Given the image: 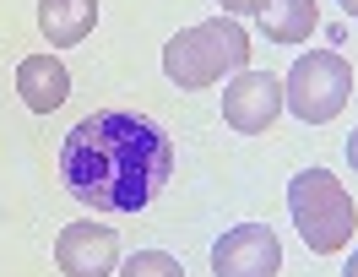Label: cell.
Masks as SVG:
<instances>
[{
	"label": "cell",
	"instance_id": "obj_1",
	"mask_svg": "<svg viewBox=\"0 0 358 277\" xmlns=\"http://www.w3.org/2000/svg\"><path fill=\"white\" fill-rule=\"evenodd\" d=\"M174 174V141L147 115L98 109L60 141V180L92 212H141Z\"/></svg>",
	"mask_w": 358,
	"mask_h": 277
},
{
	"label": "cell",
	"instance_id": "obj_2",
	"mask_svg": "<svg viewBox=\"0 0 358 277\" xmlns=\"http://www.w3.org/2000/svg\"><path fill=\"white\" fill-rule=\"evenodd\" d=\"M245 60H250V38L234 17H212V22L185 27V33H174L169 49H163V71H169V82L185 87V92L212 87V82H223L234 71H245Z\"/></svg>",
	"mask_w": 358,
	"mask_h": 277
},
{
	"label": "cell",
	"instance_id": "obj_3",
	"mask_svg": "<svg viewBox=\"0 0 358 277\" xmlns=\"http://www.w3.org/2000/svg\"><path fill=\"white\" fill-rule=\"evenodd\" d=\"M288 212H293L299 239H304L315 255H336L342 245H353L358 207H353V196H348V185H336V174H326V169L293 174Z\"/></svg>",
	"mask_w": 358,
	"mask_h": 277
},
{
	"label": "cell",
	"instance_id": "obj_4",
	"mask_svg": "<svg viewBox=\"0 0 358 277\" xmlns=\"http://www.w3.org/2000/svg\"><path fill=\"white\" fill-rule=\"evenodd\" d=\"M282 98H288V109L304 125H326V120L342 115V104L353 98V66L331 55V49H315V55H299L288 71V82H282Z\"/></svg>",
	"mask_w": 358,
	"mask_h": 277
},
{
	"label": "cell",
	"instance_id": "obj_5",
	"mask_svg": "<svg viewBox=\"0 0 358 277\" xmlns=\"http://www.w3.org/2000/svg\"><path fill=\"white\" fill-rule=\"evenodd\" d=\"M212 272L217 277H277L282 272V245L266 223H239L212 245Z\"/></svg>",
	"mask_w": 358,
	"mask_h": 277
},
{
	"label": "cell",
	"instance_id": "obj_6",
	"mask_svg": "<svg viewBox=\"0 0 358 277\" xmlns=\"http://www.w3.org/2000/svg\"><path fill=\"white\" fill-rule=\"evenodd\" d=\"M282 104H288V98H282V82H277L271 71H239L223 87V120L234 131H245V136L266 131L271 120L282 115Z\"/></svg>",
	"mask_w": 358,
	"mask_h": 277
},
{
	"label": "cell",
	"instance_id": "obj_7",
	"mask_svg": "<svg viewBox=\"0 0 358 277\" xmlns=\"http://www.w3.org/2000/svg\"><path fill=\"white\" fill-rule=\"evenodd\" d=\"M55 261L66 277H109L120 267V239L103 223H71V229H60Z\"/></svg>",
	"mask_w": 358,
	"mask_h": 277
},
{
	"label": "cell",
	"instance_id": "obj_8",
	"mask_svg": "<svg viewBox=\"0 0 358 277\" xmlns=\"http://www.w3.org/2000/svg\"><path fill=\"white\" fill-rule=\"evenodd\" d=\"M17 98H22L33 115H49L71 98V71L55 55H27L17 66Z\"/></svg>",
	"mask_w": 358,
	"mask_h": 277
},
{
	"label": "cell",
	"instance_id": "obj_9",
	"mask_svg": "<svg viewBox=\"0 0 358 277\" xmlns=\"http://www.w3.org/2000/svg\"><path fill=\"white\" fill-rule=\"evenodd\" d=\"M98 22V0H38V27L55 49L82 44Z\"/></svg>",
	"mask_w": 358,
	"mask_h": 277
},
{
	"label": "cell",
	"instance_id": "obj_10",
	"mask_svg": "<svg viewBox=\"0 0 358 277\" xmlns=\"http://www.w3.org/2000/svg\"><path fill=\"white\" fill-rule=\"evenodd\" d=\"M315 22H320L315 0H266V11H261V27L271 44H304Z\"/></svg>",
	"mask_w": 358,
	"mask_h": 277
},
{
	"label": "cell",
	"instance_id": "obj_11",
	"mask_svg": "<svg viewBox=\"0 0 358 277\" xmlns=\"http://www.w3.org/2000/svg\"><path fill=\"white\" fill-rule=\"evenodd\" d=\"M120 277H185V267L163 250H136L131 261L120 267Z\"/></svg>",
	"mask_w": 358,
	"mask_h": 277
},
{
	"label": "cell",
	"instance_id": "obj_12",
	"mask_svg": "<svg viewBox=\"0 0 358 277\" xmlns=\"http://www.w3.org/2000/svg\"><path fill=\"white\" fill-rule=\"evenodd\" d=\"M217 6H223V11H239V17H245V11H255V17L266 11V0H217Z\"/></svg>",
	"mask_w": 358,
	"mask_h": 277
},
{
	"label": "cell",
	"instance_id": "obj_13",
	"mask_svg": "<svg viewBox=\"0 0 358 277\" xmlns=\"http://www.w3.org/2000/svg\"><path fill=\"white\" fill-rule=\"evenodd\" d=\"M348 163H353V169H358V131H353V136H348Z\"/></svg>",
	"mask_w": 358,
	"mask_h": 277
},
{
	"label": "cell",
	"instance_id": "obj_14",
	"mask_svg": "<svg viewBox=\"0 0 358 277\" xmlns=\"http://www.w3.org/2000/svg\"><path fill=\"white\" fill-rule=\"evenodd\" d=\"M342 277H358V250H353V261H348V267H342Z\"/></svg>",
	"mask_w": 358,
	"mask_h": 277
},
{
	"label": "cell",
	"instance_id": "obj_15",
	"mask_svg": "<svg viewBox=\"0 0 358 277\" xmlns=\"http://www.w3.org/2000/svg\"><path fill=\"white\" fill-rule=\"evenodd\" d=\"M342 11H348V17H358V0H342Z\"/></svg>",
	"mask_w": 358,
	"mask_h": 277
}]
</instances>
